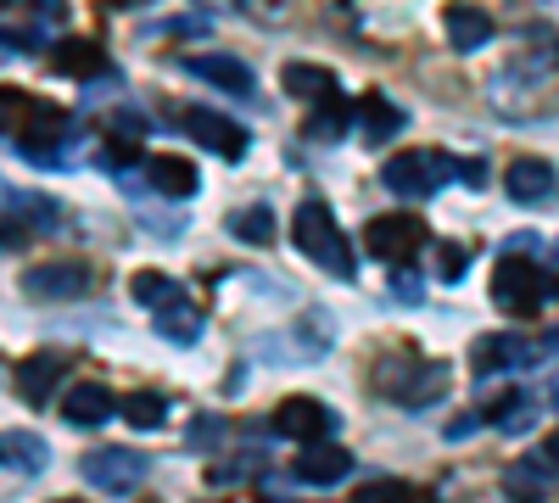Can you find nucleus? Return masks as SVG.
Instances as JSON below:
<instances>
[{"label":"nucleus","instance_id":"3","mask_svg":"<svg viewBox=\"0 0 559 503\" xmlns=\"http://www.w3.org/2000/svg\"><path fill=\"white\" fill-rule=\"evenodd\" d=\"M292 247L308 258V263H319L324 274H336V280H353L358 274V258H353V241L342 236V224H336V213L324 207L319 196H308L297 213H292Z\"/></svg>","mask_w":559,"mask_h":503},{"label":"nucleus","instance_id":"4","mask_svg":"<svg viewBox=\"0 0 559 503\" xmlns=\"http://www.w3.org/2000/svg\"><path fill=\"white\" fill-rule=\"evenodd\" d=\"M448 370L431 358H381L376 363V392L386 403H403V408H426V403H442L448 397Z\"/></svg>","mask_w":559,"mask_h":503},{"label":"nucleus","instance_id":"6","mask_svg":"<svg viewBox=\"0 0 559 503\" xmlns=\"http://www.w3.org/2000/svg\"><path fill=\"white\" fill-rule=\"evenodd\" d=\"M79 476L96 487V492H112V498H129L146 487L152 476V459L140 447H90L84 459H79Z\"/></svg>","mask_w":559,"mask_h":503},{"label":"nucleus","instance_id":"31","mask_svg":"<svg viewBox=\"0 0 559 503\" xmlns=\"http://www.w3.org/2000/svg\"><path fill=\"white\" fill-rule=\"evenodd\" d=\"M129 291H134V302H146L152 313L185 297V286L174 280V274H157V268H140V274H134V286H129Z\"/></svg>","mask_w":559,"mask_h":503},{"label":"nucleus","instance_id":"44","mask_svg":"<svg viewBox=\"0 0 559 503\" xmlns=\"http://www.w3.org/2000/svg\"><path fill=\"white\" fill-rule=\"evenodd\" d=\"M57 503H84V498H57Z\"/></svg>","mask_w":559,"mask_h":503},{"label":"nucleus","instance_id":"26","mask_svg":"<svg viewBox=\"0 0 559 503\" xmlns=\"http://www.w3.org/2000/svg\"><path fill=\"white\" fill-rule=\"evenodd\" d=\"M492 39V17L481 7H448V45L453 51H481Z\"/></svg>","mask_w":559,"mask_h":503},{"label":"nucleus","instance_id":"17","mask_svg":"<svg viewBox=\"0 0 559 503\" xmlns=\"http://www.w3.org/2000/svg\"><path fill=\"white\" fill-rule=\"evenodd\" d=\"M118 403H123V397H112L102 381H79V386H68V397H62V420L79 426V431H96V426H107V420L118 415Z\"/></svg>","mask_w":559,"mask_h":503},{"label":"nucleus","instance_id":"11","mask_svg":"<svg viewBox=\"0 0 559 503\" xmlns=\"http://www.w3.org/2000/svg\"><path fill=\"white\" fill-rule=\"evenodd\" d=\"M62 224V207H57V196H39V191H7V252H17V247H28V236L34 230H57Z\"/></svg>","mask_w":559,"mask_h":503},{"label":"nucleus","instance_id":"9","mask_svg":"<svg viewBox=\"0 0 559 503\" xmlns=\"http://www.w3.org/2000/svg\"><path fill=\"white\" fill-rule=\"evenodd\" d=\"M364 241H369V252L386 258V263H408L419 247H431V236H426V224H419V213H381V218H369Z\"/></svg>","mask_w":559,"mask_h":503},{"label":"nucleus","instance_id":"32","mask_svg":"<svg viewBox=\"0 0 559 503\" xmlns=\"http://www.w3.org/2000/svg\"><path fill=\"white\" fill-rule=\"evenodd\" d=\"M414 492H408V481H397V476H386V481H364L358 492H353V503H408Z\"/></svg>","mask_w":559,"mask_h":503},{"label":"nucleus","instance_id":"23","mask_svg":"<svg viewBox=\"0 0 559 503\" xmlns=\"http://www.w3.org/2000/svg\"><path fill=\"white\" fill-rule=\"evenodd\" d=\"M548 476H554V459H548V453H532V459L509 465L503 492L515 498V503H548Z\"/></svg>","mask_w":559,"mask_h":503},{"label":"nucleus","instance_id":"14","mask_svg":"<svg viewBox=\"0 0 559 503\" xmlns=\"http://www.w3.org/2000/svg\"><path fill=\"white\" fill-rule=\"evenodd\" d=\"M185 73L202 79V84H213V89H224V96H252V89H258L252 62L224 57V51H197V57H185Z\"/></svg>","mask_w":559,"mask_h":503},{"label":"nucleus","instance_id":"28","mask_svg":"<svg viewBox=\"0 0 559 503\" xmlns=\"http://www.w3.org/2000/svg\"><path fill=\"white\" fill-rule=\"evenodd\" d=\"M358 112H364V141H369V146H381V141H392V134H403V129H408V112H403V107H392L386 96H369Z\"/></svg>","mask_w":559,"mask_h":503},{"label":"nucleus","instance_id":"33","mask_svg":"<svg viewBox=\"0 0 559 503\" xmlns=\"http://www.w3.org/2000/svg\"><path fill=\"white\" fill-rule=\"evenodd\" d=\"M464 268H471V247L464 241H437V274L442 280H459Z\"/></svg>","mask_w":559,"mask_h":503},{"label":"nucleus","instance_id":"25","mask_svg":"<svg viewBox=\"0 0 559 503\" xmlns=\"http://www.w3.org/2000/svg\"><path fill=\"white\" fill-rule=\"evenodd\" d=\"M0 453H7V470H12V476H39L45 465H51V447H45L39 431H7Z\"/></svg>","mask_w":559,"mask_h":503},{"label":"nucleus","instance_id":"21","mask_svg":"<svg viewBox=\"0 0 559 503\" xmlns=\"http://www.w3.org/2000/svg\"><path fill=\"white\" fill-rule=\"evenodd\" d=\"M353 118H358V107H353L347 96L313 101V112H308L302 134H308V141H319V146H336V141H347V134H353Z\"/></svg>","mask_w":559,"mask_h":503},{"label":"nucleus","instance_id":"15","mask_svg":"<svg viewBox=\"0 0 559 503\" xmlns=\"http://www.w3.org/2000/svg\"><path fill=\"white\" fill-rule=\"evenodd\" d=\"M503 191H509V202L537 207V202H548L559 191V168L548 157H515V163H509V173H503Z\"/></svg>","mask_w":559,"mask_h":503},{"label":"nucleus","instance_id":"18","mask_svg":"<svg viewBox=\"0 0 559 503\" xmlns=\"http://www.w3.org/2000/svg\"><path fill=\"white\" fill-rule=\"evenodd\" d=\"M146 185H152L163 202H191V196H197V185H202V173H197V163H191V157L157 152V157H146Z\"/></svg>","mask_w":559,"mask_h":503},{"label":"nucleus","instance_id":"13","mask_svg":"<svg viewBox=\"0 0 559 503\" xmlns=\"http://www.w3.org/2000/svg\"><path fill=\"white\" fill-rule=\"evenodd\" d=\"M62 375H68V358H62V352H28L23 363H12V386H17V397H23L28 408L51 403L57 386H62Z\"/></svg>","mask_w":559,"mask_h":503},{"label":"nucleus","instance_id":"29","mask_svg":"<svg viewBox=\"0 0 559 503\" xmlns=\"http://www.w3.org/2000/svg\"><path fill=\"white\" fill-rule=\"evenodd\" d=\"M118 415H123L134 431H157V426L168 420V397H163L157 386H140V392H129V397L118 403Z\"/></svg>","mask_w":559,"mask_h":503},{"label":"nucleus","instance_id":"19","mask_svg":"<svg viewBox=\"0 0 559 503\" xmlns=\"http://www.w3.org/2000/svg\"><path fill=\"white\" fill-rule=\"evenodd\" d=\"M57 73H68V79H79V84H96V79H118L112 57L102 51L96 39H62V45H57Z\"/></svg>","mask_w":559,"mask_h":503},{"label":"nucleus","instance_id":"39","mask_svg":"<svg viewBox=\"0 0 559 503\" xmlns=\"http://www.w3.org/2000/svg\"><path fill=\"white\" fill-rule=\"evenodd\" d=\"M476 426H481V420H453V426H448V442H464V436H471Z\"/></svg>","mask_w":559,"mask_h":503},{"label":"nucleus","instance_id":"5","mask_svg":"<svg viewBox=\"0 0 559 503\" xmlns=\"http://www.w3.org/2000/svg\"><path fill=\"white\" fill-rule=\"evenodd\" d=\"M548 280H543V268L532 263V252H503L498 274H492V302L503 313H515V319H532L543 302H548Z\"/></svg>","mask_w":559,"mask_h":503},{"label":"nucleus","instance_id":"34","mask_svg":"<svg viewBox=\"0 0 559 503\" xmlns=\"http://www.w3.org/2000/svg\"><path fill=\"white\" fill-rule=\"evenodd\" d=\"M146 129H152V118L140 107H112V134H129L134 141V134H146Z\"/></svg>","mask_w":559,"mask_h":503},{"label":"nucleus","instance_id":"16","mask_svg":"<svg viewBox=\"0 0 559 503\" xmlns=\"http://www.w3.org/2000/svg\"><path fill=\"white\" fill-rule=\"evenodd\" d=\"M353 453L347 447H336V442H308L302 447V459L292 465V476L302 481V487H336V481H347L353 476Z\"/></svg>","mask_w":559,"mask_h":503},{"label":"nucleus","instance_id":"36","mask_svg":"<svg viewBox=\"0 0 559 503\" xmlns=\"http://www.w3.org/2000/svg\"><path fill=\"white\" fill-rule=\"evenodd\" d=\"M392 291H397V302H419V297H426V280H419V274H408V268L397 263V280H392Z\"/></svg>","mask_w":559,"mask_h":503},{"label":"nucleus","instance_id":"12","mask_svg":"<svg viewBox=\"0 0 559 503\" xmlns=\"http://www.w3.org/2000/svg\"><path fill=\"white\" fill-rule=\"evenodd\" d=\"M23 291L39 297V302H79V297H90V268H84V263H68V258L34 263V268L23 274Z\"/></svg>","mask_w":559,"mask_h":503},{"label":"nucleus","instance_id":"20","mask_svg":"<svg viewBox=\"0 0 559 503\" xmlns=\"http://www.w3.org/2000/svg\"><path fill=\"white\" fill-rule=\"evenodd\" d=\"M331 319L319 313V325H313V336H263V342H252V358H269V363H308V358H319L324 347H331Z\"/></svg>","mask_w":559,"mask_h":503},{"label":"nucleus","instance_id":"1","mask_svg":"<svg viewBox=\"0 0 559 503\" xmlns=\"http://www.w3.org/2000/svg\"><path fill=\"white\" fill-rule=\"evenodd\" d=\"M7 141L17 157L39 163V168H62L57 152H68L73 141V112L57 101H17L7 96Z\"/></svg>","mask_w":559,"mask_h":503},{"label":"nucleus","instance_id":"27","mask_svg":"<svg viewBox=\"0 0 559 503\" xmlns=\"http://www.w3.org/2000/svg\"><path fill=\"white\" fill-rule=\"evenodd\" d=\"M157 336L174 342V347H197V342H202V313L191 308V297L157 308Z\"/></svg>","mask_w":559,"mask_h":503},{"label":"nucleus","instance_id":"10","mask_svg":"<svg viewBox=\"0 0 559 503\" xmlns=\"http://www.w3.org/2000/svg\"><path fill=\"white\" fill-rule=\"evenodd\" d=\"M336 408L319 403V397H286L274 408V436H292V442H331L336 436Z\"/></svg>","mask_w":559,"mask_h":503},{"label":"nucleus","instance_id":"7","mask_svg":"<svg viewBox=\"0 0 559 503\" xmlns=\"http://www.w3.org/2000/svg\"><path fill=\"white\" fill-rule=\"evenodd\" d=\"M174 123H179L185 134H191V141H197L202 152H218L224 163H241V157H247V146H252L247 123L224 118V112H213V107H179V112H174Z\"/></svg>","mask_w":559,"mask_h":503},{"label":"nucleus","instance_id":"42","mask_svg":"<svg viewBox=\"0 0 559 503\" xmlns=\"http://www.w3.org/2000/svg\"><path fill=\"white\" fill-rule=\"evenodd\" d=\"M543 453H548V459H554V470H559V436H554V442H548Z\"/></svg>","mask_w":559,"mask_h":503},{"label":"nucleus","instance_id":"2","mask_svg":"<svg viewBox=\"0 0 559 503\" xmlns=\"http://www.w3.org/2000/svg\"><path fill=\"white\" fill-rule=\"evenodd\" d=\"M381 179H386L392 196L419 202V196H437L448 179H459V185H487V163H481V157L459 163V157H448V152H397V157L381 168Z\"/></svg>","mask_w":559,"mask_h":503},{"label":"nucleus","instance_id":"37","mask_svg":"<svg viewBox=\"0 0 559 503\" xmlns=\"http://www.w3.org/2000/svg\"><path fill=\"white\" fill-rule=\"evenodd\" d=\"M34 12H39V28H57L68 17V0H34Z\"/></svg>","mask_w":559,"mask_h":503},{"label":"nucleus","instance_id":"30","mask_svg":"<svg viewBox=\"0 0 559 503\" xmlns=\"http://www.w3.org/2000/svg\"><path fill=\"white\" fill-rule=\"evenodd\" d=\"M229 236H241L247 247H274V207L252 202L241 213H229Z\"/></svg>","mask_w":559,"mask_h":503},{"label":"nucleus","instance_id":"38","mask_svg":"<svg viewBox=\"0 0 559 503\" xmlns=\"http://www.w3.org/2000/svg\"><path fill=\"white\" fill-rule=\"evenodd\" d=\"M157 28H163V34H207L213 23H207V17H174V23H157Z\"/></svg>","mask_w":559,"mask_h":503},{"label":"nucleus","instance_id":"40","mask_svg":"<svg viewBox=\"0 0 559 503\" xmlns=\"http://www.w3.org/2000/svg\"><path fill=\"white\" fill-rule=\"evenodd\" d=\"M202 12H224V7H236V0H197Z\"/></svg>","mask_w":559,"mask_h":503},{"label":"nucleus","instance_id":"35","mask_svg":"<svg viewBox=\"0 0 559 503\" xmlns=\"http://www.w3.org/2000/svg\"><path fill=\"white\" fill-rule=\"evenodd\" d=\"M218 442H224V420L202 415V420L191 426V447H218Z\"/></svg>","mask_w":559,"mask_h":503},{"label":"nucleus","instance_id":"8","mask_svg":"<svg viewBox=\"0 0 559 503\" xmlns=\"http://www.w3.org/2000/svg\"><path fill=\"white\" fill-rule=\"evenodd\" d=\"M548 352H543V342H526V336H515V331H492V336H481L476 347H471V370L476 375H515V370H532V363H543Z\"/></svg>","mask_w":559,"mask_h":503},{"label":"nucleus","instance_id":"22","mask_svg":"<svg viewBox=\"0 0 559 503\" xmlns=\"http://www.w3.org/2000/svg\"><path fill=\"white\" fill-rule=\"evenodd\" d=\"M532 415H537V403L521 392V386H503V392H492L487 403H481V420H492L498 431H532Z\"/></svg>","mask_w":559,"mask_h":503},{"label":"nucleus","instance_id":"24","mask_svg":"<svg viewBox=\"0 0 559 503\" xmlns=\"http://www.w3.org/2000/svg\"><path fill=\"white\" fill-rule=\"evenodd\" d=\"M280 84H286V96H297V101H331V96H342L336 73L319 68V62H286Z\"/></svg>","mask_w":559,"mask_h":503},{"label":"nucleus","instance_id":"41","mask_svg":"<svg viewBox=\"0 0 559 503\" xmlns=\"http://www.w3.org/2000/svg\"><path fill=\"white\" fill-rule=\"evenodd\" d=\"M543 352H548V358H559V331H554V336L543 342Z\"/></svg>","mask_w":559,"mask_h":503},{"label":"nucleus","instance_id":"43","mask_svg":"<svg viewBox=\"0 0 559 503\" xmlns=\"http://www.w3.org/2000/svg\"><path fill=\"white\" fill-rule=\"evenodd\" d=\"M548 403H554V408H559V375H554V386H548Z\"/></svg>","mask_w":559,"mask_h":503}]
</instances>
